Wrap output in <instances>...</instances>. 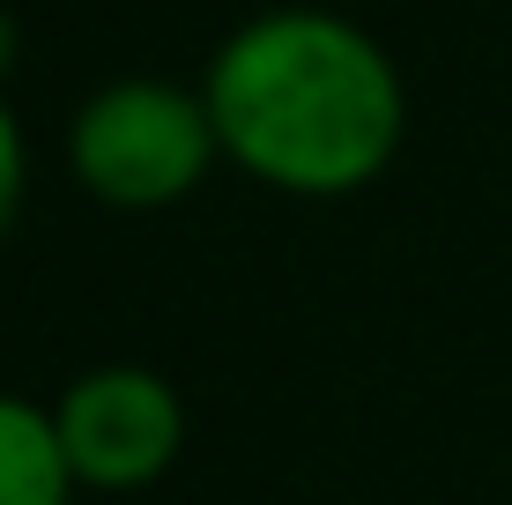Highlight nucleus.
Here are the masks:
<instances>
[{
	"mask_svg": "<svg viewBox=\"0 0 512 505\" xmlns=\"http://www.w3.org/2000/svg\"><path fill=\"white\" fill-rule=\"evenodd\" d=\"M52 431H60L67 476L82 505H127L179 468L186 454V394L149 364H90L52 394Z\"/></svg>",
	"mask_w": 512,
	"mask_h": 505,
	"instance_id": "7ed1b4c3",
	"label": "nucleus"
},
{
	"mask_svg": "<svg viewBox=\"0 0 512 505\" xmlns=\"http://www.w3.org/2000/svg\"><path fill=\"white\" fill-rule=\"evenodd\" d=\"M0 505H82L60 431H52V402L8 387H0Z\"/></svg>",
	"mask_w": 512,
	"mask_h": 505,
	"instance_id": "20e7f679",
	"label": "nucleus"
},
{
	"mask_svg": "<svg viewBox=\"0 0 512 505\" xmlns=\"http://www.w3.org/2000/svg\"><path fill=\"white\" fill-rule=\"evenodd\" d=\"M15 52H23V30H15V15L0 8V82H8V67H15Z\"/></svg>",
	"mask_w": 512,
	"mask_h": 505,
	"instance_id": "423d86ee",
	"label": "nucleus"
},
{
	"mask_svg": "<svg viewBox=\"0 0 512 505\" xmlns=\"http://www.w3.org/2000/svg\"><path fill=\"white\" fill-rule=\"evenodd\" d=\"M223 164L297 201L364 194L409 134V82L394 52L334 8H260L201 67Z\"/></svg>",
	"mask_w": 512,
	"mask_h": 505,
	"instance_id": "f257e3e1",
	"label": "nucleus"
},
{
	"mask_svg": "<svg viewBox=\"0 0 512 505\" xmlns=\"http://www.w3.org/2000/svg\"><path fill=\"white\" fill-rule=\"evenodd\" d=\"M216 164H223V142L201 82L112 75L67 112V171L90 201L119 208V216L186 201Z\"/></svg>",
	"mask_w": 512,
	"mask_h": 505,
	"instance_id": "f03ea898",
	"label": "nucleus"
},
{
	"mask_svg": "<svg viewBox=\"0 0 512 505\" xmlns=\"http://www.w3.org/2000/svg\"><path fill=\"white\" fill-rule=\"evenodd\" d=\"M23 201H30V142H23V119H15L8 90H0V246L23 223Z\"/></svg>",
	"mask_w": 512,
	"mask_h": 505,
	"instance_id": "39448f33",
	"label": "nucleus"
}]
</instances>
